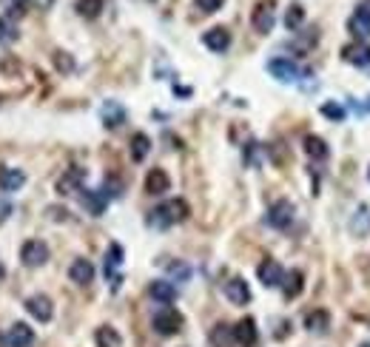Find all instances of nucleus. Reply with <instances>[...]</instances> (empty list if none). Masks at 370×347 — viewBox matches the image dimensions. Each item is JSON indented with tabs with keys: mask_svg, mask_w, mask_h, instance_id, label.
I'll use <instances>...</instances> for the list:
<instances>
[{
	"mask_svg": "<svg viewBox=\"0 0 370 347\" xmlns=\"http://www.w3.org/2000/svg\"><path fill=\"white\" fill-rule=\"evenodd\" d=\"M100 191H103L108 200H111V197H120V194H122V182H120V179H114V177H108V179H106V185L100 188Z\"/></svg>",
	"mask_w": 370,
	"mask_h": 347,
	"instance_id": "obj_36",
	"label": "nucleus"
},
{
	"mask_svg": "<svg viewBox=\"0 0 370 347\" xmlns=\"http://www.w3.org/2000/svg\"><path fill=\"white\" fill-rule=\"evenodd\" d=\"M83 179H86V171H80V168H72L66 177H60V179H57V191L63 194V197L80 194V191H83Z\"/></svg>",
	"mask_w": 370,
	"mask_h": 347,
	"instance_id": "obj_16",
	"label": "nucleus"
},
{
	"mask_svg": "<svg viewBox=\"0 0 370 347\" xmlns=\"http://www.w3.org/2000/svg\"><path fill=\"white\" fill-rule=\"evenodd\" d=\"M348 29L356 38H370V0H362L356 15L348 20Z\"/></svg>",
	"mask_w": 370,
	"mask_h": 347,
	"instance_id": "obj_10",
	"label": "nucleus"
},
{
	"mask_svg": "<svg viewBox=\"0 0 370 347\" xmlns=\"http://www.w3.org/2000/svg\"><path fill=\"white\" fill-rule=\"evenodd\" d=\"M32 6L40 9V12H49V9L54 6V0H32Z\"/></svg>",
	"mask_w": 370,
	"mask_h": 347,
	"instance_id": "obj_39",
	"label": "nucleus"
},
{
	"mask_svg": "<svg viewBox=\"0 0 370 347\" xmlns=\"http://www.w3.org/2000/svg\"><path fill=\"white\" fill-rule=\"evenodd\" d=\"M171 188V179H168V174L163 171V168H151L148 174H145V194H151V197H160V194H166Z\"/></svg>",
	"mask_w": 370,
	"mask_h": 347,
	"instance_id": "obj_13",
	"label": "nucleus"
},
{
	"mask_svg": "<svg viewBox=\"0 0 370 347\" xmlns=\"http://www.w3.org/2000/svg\"><path fill=\"white\" fill-rule=\"evenodd\" d=\"M202 43H205L211 51L223 54V51H228V46H231V31L223 29V26H214V29H208L205 35H202Z\"/></svg>",
	"mask_w": 370,
	"mask_h": 347,
	"instance_id": "obj_11",
	"label": "nucleus"
},
{
	"mask_svg": "<svg viewBox=\"0 0 370 347\" xmlns=\"http://www.w3.org/2000/svg\"><path fill=\"white\" fill-rule=\"evenodd\" d=\"M51 60H54V66H57L60 72H63V74H69V72L74 69V60L69 57V51H54Z\"/></svg>",
	"mask_w": 370,
	"mask_h": 347,
	"instance_id": "obj_33",
	"label": "nucleus"
},
{
	"mask_svg": "<svg viewBox=\"0 0 370 347\" xmlns=\"http://www.w3.org/2000/svg\"><path fill=\"white\" fill-rule=\"evenodd\" d=\"M6 279V268H3V262H0V282Z\"/></svg>",
	"mask_w": 370,
	"mask_h": 347,
	"instance_id": "obj_40",
	"label": "nucleus"
},
{
	"mask_svg": "<svg viewBox=\"0 0 370 347\" xmlns=\"http://www.w3.org/2000/svg\"><path fill=\"white\" fill-rule=\"evenodd\" d=\"M231 330H234V341L236 344H242V347H254L257 344V336L259 333H257V322L254 319H242Z\"/></svg>",
	"mask_w": 370,
	"mask_h": 347,
	"instance_id": "obj_19",
	"label": "nucleus"
},
{
	"mask_svg": "<svg viewBox=\"0 0 370 347\" xmlns=\"http://www.w3.org/2000/svg\"><path fill=\"white\" fill-rule=\"evenodd\" d=\"M151 325H154V330H157L160 336H174V333H179V330H182V313L166 305L160 313H154Z\"/></svg>",
	"mask_w": 370,
	"mask_h": 347,
	"instance_id": "obj_2",
	"label": "nucleus"
},
{
	"mask_svg": "<svg viewBox=\"0 0 370 347\" xmlns=\"http://www.w3.org/2000/svg\"><path fill=\"white\" fill-rule=\"evenodd\" d=\"M100 120H103L106 129H120V125L126 122V108H122L120 103H114V100H106L100 106Z\"/></svg>",
	"mask_w": 370,
	"mask_h": 347,
	"instance_id": "obj_14",
	"label": "nucleus"
},
{
	"mask_svg": "<svg viewBox=\"0 0 370 347\" xmlns=\"http://www.w3.org/2000/svg\"><path fill=\"white\" fill-rule=\"evenodd\" d=\"M322 114H325L328 120H333V122H342V120H345V108L336 106V103H325V106H322Z\"/></svg>",
	"mask_w": 370,
	"mask_h": 347,
	"instance_id": "obj_34",
	"label": "nucleus"
},
{
	"mask_svg": "<svg viewBox=\"0 0 370 347\" xmlns=\"http://www.w3.org/2000/svg\"><path fill=\"white\" fill-rule=\"evenodd\" d=\"M148 151H151V140H148L143 131H137V134L131 137V160H134V163H143L145 156H148Z\"/></svg>",
	"mask_w": 370,
	"mask_h": 347,
	"instance_id": "obj_27",
	"label": "nucleus"
},
{
	"mask_svg": "<svg viewBox=\"0 0 370 347\" xmlns=\"http://www.w3.org/2000/svg\"><path fill=\"white\" fill-rule=\"evenodd\" d=\"M276 23V15H273V0H262V3L254 6V15H251V26L259 31V35H268Z\"/></svg>",
	"mask_w": 370,
	"mask_h": 347,
	"instance_id": "obj_6",
	"label": "nucleus"
},
{
	"mask_svg": "<svg viewBox=\"0 0 370 347\" xmlns=\"http://www.w3.org/2000/svg\"><path fill=\"white\" fill-rule=\"evenodd\" d=\"M0 6L6 9L9 20H20L26 17V9H29V0H0Z\"/></svg>",
	"mask_w": 370,
	"mask_h": 347,
	"instance_id": "obj_29",
	"label": "nucleus"
},
{
	"mask_svg": "<svg viewBox=\"0 0 370 347\" xmlns=\"http://www.w3.org/2000/svg\"><path fill=\"white\" fill-rule=\"evenodd\" d=\"M302 23H305V9H302L299 3H291L288 12H285V26H288V31L302 29Z\"/></svg>",
	"mask_w": 370,
	"mask_h": 347,
	"instance_id": "obj_30",
	"label": "nucleus"
},
{
	"mask_svg": "<svg viewBox=\"0 0 370 347\" xmlns=\"http://www.w3.org/2000/svg\"><path fill=\"white\" fill-rule=\"evenodd\" d=\"M20 35H17V29L12 26L9 17H0V46H6V43H15Z\"/></svg>",
	"mask_w": 370,
	"mask_h": 347,
	"instance_id": "obj_31",
	"label": "nucleus"
},
{
	"mask_svg": "<svg viewBox=\"0 0 370 347\" xmlns=\"http://www.w3.org/2000/svg\"><path fill=\"white\" fill-rule=\"evenodd\" d=\"M359 347H370V341H367V344H359Z\"/></svg>",
	"mask_w": 370,
	"mask_h": 347,
	"instance_id": "obj_42",
	"label": "nucleus"
},
{
	"mask_svg": "<svg viewBox=\"0 0 370 347\" xmlns=\"http://www.w3.org/2000/svg\"><path fill=\"white\" fill-rule=\"evenodd\" d=\"M265 223L276 231H285L291 223H293V205L288 200H280V202H273L268 208V216H265Z\"/></svg>",
	"mask_w": 370,
	"mask_h": 347,
	"instance_id": "obj_4",
	"label": "nucleus"
},
{
	"mask_svg": "<svg viewBox=\"0 0 370 347\" xmlns=\"http://www.w3.org/2000/svg\"><path fill=\"white\" fill-rule=\"evenodd\" d=\"M103 6H106V0H77V3H74L77 15L86 17V20H97L100 12H103Z\"/></svg>",
	"mask_w": 370,
	"mask_h": 347,
	"instance_id": "obj_25",
	"label": "nucleus"
},
{
	"mask_svg": "<svg viewBox=\"0 0 370 347\" xmlns=\"http://www.w3.org/2000/svg\"><path fill=\"white\" fill-rule=\"evenodd\" d=\"M0 347H9V344H6V336H3V333H0Z\"/></svg>",
	"mask_w": 370,
	"mask_h": 347,
	"instance_id": "obj_41",
	"label": "nucleus"
},
{
	"mask_svg": "<svg viewBox=\"0 0 370 347\" xmlns=\"http://www.w3.org/2000/svg\"><path fill=\"white\" fill-rule=\"evenodd\" d=\"M80 202H83V208L91 216H103V211L108 205V197L103 191H88V188H83V191H80Z\"/></svg>",
	"mask_w": 370,
	"mask_h": 347,
	"instance_id": "obj_17",
	"label": "nucleus"
},
{
	"mask_svg": "<svg viewBox=\"0 0 370 347\" xmlns=\"http://www.w3.org/2000/svg\"><path fill=\"white\" fill-rule=\"evenodd\" d=\"M120 265H122V245L111 242V245H108V250H106V265H103V268H106V279L111 282V288H114V291L120 288V282H122V279H120V273H117V268H120Z\"/></svg>",
	"mask_w": 370,
	"mask_h": 347,
	"instance_id": "obj_8",
	"label": "nucleus"
},
{
	"mask_svg": "<svg viewBox=\"0 0 370 347\" xmlns=\"http://www.w3.org/2000/svg\"><path fill=\"white\" fill-rule=\"evenodd\" d=\"M12 211H15V208H12V202H9V200H3V197H0V225H3L6 219L12 216Z\"/></svg>",
	"mask_w": 370,
	"mask_h": 347,
	"instance_id": "obj_38",
	"label": "nucleus"
},
{
	"mask_svg": "<svg viewBox=\"0 0 370 347\" xmlns=\"http://www.w3.org/2000/svg\"><path fill=\"white\" fill-rule=\"evenodd\" d=\"M305 154L307 156H314V160H325L328 156V145H325V140L322 137H305Z\"/></svg>",
	"mask_w": 370,
	"mask_h": 347,
	"instance_id": "obj_28",
	"label": "nucleus"
},
{
	"mask_svg": "<svg viewBox=\"0 0 370 347\" xmlns=\"http://www.w3.org/2000/svg\"><path fill=\"white\" fill-rule=\"evenodd\" d=\"M20 259H23L26 268H40V265H46V262H49V245L40 242V239H29V242H23V248H20Z\"/></svg>",
	"mask_w": 370,
	"mask_h": 347,
	"instance_id": "obj_3",
	"label": "nucleus"
},
{
	"mask_svg": "<svg viewBox=\"0 0 370 347\" xmlns=\"http://www.w3.org/2000/svg\"><path fill=\"white\" fill-rule=\"evenodd\" d=\"M305 328L314 330V333H325L330 328V313L328 310H311L305 316Z\"/></svg>",
	"mask_w": 370,
	"mask_h": 347,
	"instance_id": "obj_24",
	"label": "nucleus"
},
{
	"mask_svg": "<svg viewBox=\"0 0 370 347\" xmlns=\"http://www.w3.org/2000/svg\"><path fill=\"white\" fill-rule=\"evenodd\" d=\"M268 72H271L276 80H282V83H293V80L302 77V69L296 66L293 60H288V57H273V60L268 63Z\"/></svg>",
	"mask_w": 370,
	"mask_h": 347,
	"instance_id": "obj_5",
	"label": "nucleus"
},
{
	"mask_svg": "<svg viewBox=\"0 0 370 347\" xmlns=\"http://www.w3.org/2000/svg\"><path fill=\"white\" fill-rule=\"evenodd\" d=\"M302 288H305V273L302 271H288L285 279H282V293H285V299H296L302 293Z\"/></svg>",
	"mask_w": 370,
	"mask_h": 347,
	"instance_id": "obj_23",
	"label": "nucleus"
},
{
	"mask_svg": "<svg viewBox=\"0 0 370 347\" xmlns=\"http://www.w3.org/2000/svg\"><path fill=\"white\" fill-rule=\"evenodd\" d=\"M367 177H370V168H367Z\"/></svg>",
	"mask_w": 370,
	"mask_h": 347,
	"instance_id": "obj_43",
	"label": "nucleus"
},
{
	"mask_svg": "<svg viewBox=\"0 0 370 347\" xmlns=\"http://www.w3.org/2000/svg\"><path fill=\"white\" fill-rule=\"evenodd\" d=\"M194 3H197V9H200V12L211 15V12H217V9H223V3H225V0H194Z\"/></svg>",
	"mask_w": 370,
	"mask_h": 347,
	"instance_id": "obj_37",
	"label": "nucleus"
},
{
	"mask_svg": "<svg viewBox=\"0 0 370 347\" xmlns=\"http://www.w3.org/2000/svg\"><path fill=\"white\" fill-rule=\"evenodd\" d=\"M231 339H234V330H231L228 325H217V330L211 333V341L217 344V347H225V344H228Z\"/></svg>",
	"mask_w": 370,
	"mask_h": 347,
	"instance_id": "obj_32",
	"label": "nucleus"
},
{
	"mask_svg": "<svg viewBox=\"0 0 370 347\" xmlns=\"http://www.w3.org/2000/svg\"><path fill=\"white\" fill-rule=\"evenodd\" d=\"M95 341H97V347H122V336L111 328V325H103V328H97V333H95Z\"/></svg>",
	"mask_w": 370,
	"mask_h": 347,
	"instance_id": "obj_26",
	"label": "nucleus"
},
{
	"mask_svg": "<svg viewBox=\"0 0 370 347\" xmlns=\"http://www.w3.org/2000/svg\"><path fill=\"white\" fill-rule=\"evenodd\" d=\"M257 276H259V282H262L265 288H280L282 279H285V271H282V265L276 262V259H265V262H259Z\"/></svg>",
	"mask_w": 370,
	"mask_h": 347,
	"instance_id": "obj_7",
	"label": "nucleus"
},
{
	"mask_svg": "<svg viewBox=\"0 0 370 347\" xmlns=\"http://www.w3.org/2000/svg\"><path fill=\"white\" fill-rule=\"evenodd\" d=\"M225 296H228L231 305H248V302H251V288H248V282L239 279V276L228 279V282H225Z\"/></svg>",
	"mask_w": 370,
	"mask_h": 347,
	"instance_id": "obj_12",
	"label": "nucleus"
},
{
	"mask_svg": "<svg viewBox=\"0 0 370 347\" xmlns=\"http://www.w3.org/2000/svg\"><path fill=\"white\" fill-rule=\"evenodd\" d=\"M188 213L191 211H188V202H185V200H168V202L157 205V208L148 213V225L166 231V228H171L177 223H185V219H188Z\"/></svg>",
	"mask_w": 370,
	"mask_h": 347,
	"instance_id": "obj_1",
	"label": "nucleus"
},
{
	"mask_svg": "<svg viewBox=\"0 0 370 347\" xmlns=\"http://www.w3.org/2000/svg\"><path fill=\"white\" fill-rule=\"evenodd\" d=\"M26 310H29V316L38 319V322H49L51 319V313H54V305L49 296L38 293V296H29L26 299Z\"/></svg>",
	"mask_w": 370,
	"mask_h": 347,
	"instance_id": "obj_9",
	"label": "nucleus"
},
{
	"mask_svg": "<svg viewBox=\"0 0 370 347\" xmlns=\"http://www.w3.org/2000/svg\"><path fill=\"white\" fill-rule=\"evenodd\" d=\"M148 293H151V299H154V302H160V305H171V302L177 299V288L171 285V282H166V279L151 282Z\"/></svg>",
	"mask_w": 370,
	"mask_h": 347,
	"instance_id": "obj_22",
	"label": "nucleus"
},
{
	"mask_svg": "<svg viewBox=\"0 0 370 347\" xmlns=\"http://www.w3.org/2000/svg\"><path fill=\"white\" fill-rule=\"evenodd\" d=\"M32 341H35V330L29 325H23V322H15L9 328V333H6V344L9 347H32Z\"/></svg>",
	"mask_w": 370,
	"mask_h": 347,
	"instance_id": "obj_18",
	"label": "nucleus"
},
{
	"mask_svg": "<svg viewBox=\"0 0 370 347\" xmlns=\"http://www.w3.org/2000/svg\"><path fill=\"white\" fill-rule=\"evenodd\" d=\"M168 273H171L177 282H185V279L191 276V268L182 265V262H168Z\"/></svg>",
	"mask_w": 370,
	"mask_h": 347,
	"instance_id": "obj_35",
	"label": "nucleus"
},
{
	"mask_svg": "<svg viewBox=\"0 0 370 347\" xmlns=\"http://www.w3.org/2000/svg\"><path fill=\"white\" fill-rule=\"evenodd\" d=\"M26 185V174L20 168H9V166H0V191H20V188Z\"/></svg>",
	"mask_w": 370,
	"mask_h": 347,
	"instance_id": "obj_15",
	"label": "nucleus"
},
{
	"mask_svg": "<svg viewBox=\"0 0 370 347\" xmlns=\"http://www.w3.org/2000/svg\"><path fill=\"white\" fill-rule=\"evenodd\" d=\"M69 279L74 285H88V282H95V265L88 259H74L69 268Z\"/></svg>",
	"mask_w": 370,
	"mask_h": 347,
	"instance_id": "obj_21",
	"label": "nucleus"
},
{
	"mask_svg": "<svg viewBox=\"0 0 370 347\" xmlns=\"http://www.w3.org/2000/svg\"><path fill=\"white\" fill-rule=\"evenodd\" d=\"M342 57L351 63V66L364 69V66H370V46L367 43H351L342 49Z\"/></svg>",
	"mask_w": 370,
	"mask_h": 347,
	"instance_id": "obj_20",
	"label": "nucleus"
}]
</instances>
